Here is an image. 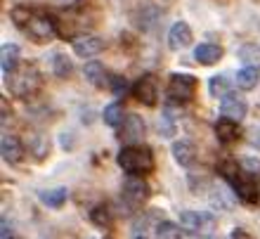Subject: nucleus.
<instances>
[{
	"label": "nucleus",
	"instance_id": "5701e85b",
	"mask_svg": "<svg viewBox=\"0 0 260 239\" xmlns=\"http://www.w3.org/2000/svg\"><path fill=\"white\" fill-rule=\"evenodd\" d=\"M232 93V85H230V78L225 76H213L208 81V95L211 97H230Z\"/></svg>",
	"mask_w": 260,
	"mask_h": 239
},
{
	"label": "nucleus",
	"instance_id": "ddd939ff",
	"mask_svg": "<svg viewBox=\"0 0 260 239\" xmlns=\"http://www.w3.org/2000/svg\"><path fill=\"white\" fill-rule=\"evenodd\" d=\"M192 43V28L187 26L185 21H175L171 26V34H168V45L173 50H180V48H187Z\"/></svg>",
	"mask_w": 260,
	"mask_h": 239
},
{
	"label": "nucleus",
	"instance_id": "f3484780",
	"mask_svg": "<svg viewBox=\"0 0 260 239\" xmlns=\"http://www.w3.org/2000/svg\"><path fill=\"white\" fill-rule=\"evenodd\" d=\"M220 114L227 118H232V121H241V118L246 116V104L241 102L239 97H222V104H220Z\"/></svg>",
	"mask_w": 260,
	"mask_h": 239
},
{
	"label": "nucleus",
	"instance_id": "393cba45",
	"mask_svg": "<svg viewBox=\"0 0 260 239\" xmlns=\"http://www.w3.org/2000/svg\"><path fill=\"white\" fill-rule=\"evenodd\" d=\"M156 239H182V225H175V223L164 220L156 227Z\"/></svg>",
	"mask_w": 260,
	"mask_h": 239
},
{
	"label": "nucleus",
	"instance_id": "4468645a",
	"mask_svg": "<svg viewBox=\"0 0 260 239\" xmlns=\"http://www.w3.org/2000/svg\"><path fill=\"white\" fill-rule=\"evenodd\" d=\"M0 152H3V159H5L7 164H21V159H24V144L17 140V137L7 135L3 137V142H0Z\"/></svg>",
	"mask_w": 260,
	"mask_h": 239
},
{
	"label": "nucleus",
	"instance_id": "423d86ee",
	"mask_svg": "<svg viewBox=\"0 0 260 239\" xmlns=\"http://www.w3.org/2000/svg\"><path fill=\"white\" fill-rule=\"evenodd\" d=\"M194 88H197V78L187 74H173L168 81V95L175 102L185 104L194 97Z\"/></svg>",
	"mask_w": 260,
	"mask_h": 239
},
{
	"label": "nucleus",
	"instance_id": "39448f33",
	"mask_svg": "<svg viewBox=\"0 0 260 239\" xmlns=\"http://www.w3.org/2000/svg\"><path fill=\"white\" fill-rule=\"evenodd\" d=\"M147 135V126H144L142 116H137V114H130V116L123 118V123L118 126V140L130 147V144H140Z\"/></svg>",
	"mask_w": 260,
	"mask_h": 239
},
{
	"label": "nucleus",
	"instance_id": "7ed1b4c3",
	"mask_svg": "<svg viewBox=\"0 0 260 239\" xmlns=\"http://www.w3.org/2000/svg\"><path fill=\"white\" fill-rule=\"evenodd\" d=\"M21 31H24L34 43H38V45H45V43L55 41V36L59 34L55 26V21L50 19L45 12H34L31 19H28V24L21 28Z\"/></svg>",
	"mask_w": 260,
	"mask_h": 239
},
{
	"label": "nucleus",
	"instance_id": "1a4fd4ad",
	"mask_svg": "<svg viewBox=\"0 0 260 239\" xmlns=\"http://www.w3.org/2000/svg\"><path fill=\"white\" fill-rule=\"evenodd\" d=\"M83 76H85V81H88L90 85H95V88H107V83H111L107 67L97 59L88 62V64L83 67Z\"/></svg>",
	"mask_w": 260,
	"mask_h": 239
},
{
	"label": "nucleus",
	"instance_id": "aec40b11",
	"mask_svg": "<svg viewBox=\"0 0 260 239\" xmlns=\"http://www.w3.org/2000/svg\"><path fill=\"white\" fill-rule=\"evenodd\" d=\"M67 197H69L67 187H55V190L41 192V201L48 206V208H62V206L67 204Z\"/></svg>",
	"mask_w": 260,
	"mask_h": 239
},
{
	"label": "nucleus",
	"instance_id": "a211bd4d",
	"mask_svg": "<svg viewBox=\"0 0 260 239\" xmlns=\"http://www.w3.org/2000/svg\"><path fill=\"white\" fill-rule=\"evenodd\" d=\"M173 157L178 161L182 168H192L194 166V147L185 140H178V142H173Z\"/></svg>",
	"mask_w": 260,
	"mask_h": 239
},
{
	"label": "nucleus",
	"instance_id": "b1692460",
	"mask_svg": "<svg viewBox=\"0 0 260 239\" xmlns=\"http://www.w3.org/2000/svg\"><path fill=\"white\" fill-rule=\"evenodd\" d=\"M123 107L118 102H111L107 109H104V123L107 126H111V128H118L121 123H123Z\"/></svg>",
	"mask_w": 260,
	"mask_h": 239
},
{
	"label": "nucleus",
	"instance_id": "bb28decb",
	"mask_svg": "<svg viewBox=\"0 0 260 239\" xmlns=\"http://www.w3.org/2000/svg\"><path fill=\"white\" fill-rule=\"evenodd\" d=\"M31 10L28 7H14L12 12H10V17H12V21H14V26L17 28H24L28 24V19H31Z\"/></svg>",
	"mask_w": 260,
	"mask_h": 239
},
{
	"label": "nucleus",
	"instance_id": "2eb2a0df",
	"mask_svg": "<svg viewBox=\"0 0 260 239\" xmlns=\"http://www.w3.org/2000/svg\"><path fill=\"white\" fill-rule=\"evenodd\" d=\"M21 64V55L19 48L14 43H5L3 50H0V67H3V76H10L14 69Z\"/></svg>",
	"mask_w": 260,
	"mask_h": 239
},
{
	"label": "nucleus",
	"instance_id": "2f4dec72",
	"mask_svg": "<svg viewBox=\"0 0 260 239\" xmlns=\"http://www.w3.org/2000/svg\"><path fill=\"white\" fill-rule=\"evenodd\" d=\"M10 239H14V237H10Z\"/></svg>",
	"mask_w": 260,
	"mask_h": 239
},
{
	"label": "nucleus",
	"instance_id": "a878e982",
	"mask_svg": "<svg viewBox=\"0 0 260 239\" xmlns=\"http://www.w3.org/2000/svg\"><path fill=\"white\" fill-rule=\"evenodd\" d=\"M239 59L244 62V64H255V67H258L260 64V48L258 45H241Z\"/></svg>",
	"mask_w": 260,
	"mask_h": 239
},
{
	"label": "nucleus",
	"instance_id": "f257e3e1",
	"mask_svg": "<svg viewBox=\"0 0 260 239\" xmlns=\"http://www.w3.org/2000/svg\"><path fill=\"white\" fill-rule=\"evenodd\" d=\"M5 83H7V90H10L14 97L26 100V97L36 95V93L41 90L43 78H41V71L36 69L34 62H24V64H19L10 76H5Z\"/></svg>",
	"mask_w": 260,
	"mask_h": 239
},
{
	"label": "nucleus",
	"instance_id": "c85d7f7f",
	"mask_svg": "<svg viewBox=\"0 0 260 239\" xmlns=\"http://www.w3.org/2000/svg\"><path fill=\"white\" fill-rule=\"evenodd\" d=\"M241 171L246 173V175H260V159H255V157L241 159Z\"/></svg>",
	"mask_w": 260,
	"mask_h": 239
},
{
	"label": "nucleus",
	"instance_id": "f03ea898",
	"mask_svg": "<svg viewBox=\"0 0 260 239\" xmlns=\"http://www.w3.org/2000/svg\"><path fill=\"white\" fill-rule=\"evenodd\" d=\"M118 166L125 173L142 175V173H149L154 168V154L144 144H130V147H123L118 152Z\"/></svg>",
	"mask_w": 260,
	"mask_h": 239
},
{
	"label": "nucleus",
	"instance_id": "6ab92c4d",
	"mask_svg": "<svg viewBox=\"0 0 260 239\" xmlns=\"http://www.w3.org/2000/svg\"><path fill=\"white\" fill-rule=\"evenodd\" d=\"M258 78H260V69L255 64H246L241 71H237V85L241 90H253L258 85Z\"/></svg>",
	"mask_w": 260,
	"mask_h": 239
},
{
	"label": "nucleus",
	"instance_id": "6e6552de",
	"mask_svg": "<svg viewBox=\"0 0 260 239\" xmlns=\"http://www.w3.org/2000/svg\"><path fill=\"white\" fill-rule=\"evenodd\" d=\"M133 93H135L137 102H142L144 107H154L156 104V78L151 74H144L133 85Z\"/></svg>",
	"mask_w": 260,
	"mask_h": 239
},
{
	"label": "nucleus",
	"instance_id": "7c9ffc66",
	"mask_svg": "<svg viewBox=\"0 0 260 239\" xmlns=\"http://www.w3.org/2000/svg\"><path fill=\"white\" fill-rule=\"evenodd\" d=\"M232 239H251V237H248V232H244V230H234Z\"/></svg>",
	"mask_w": 260,
	"mask_h": 239
},
{
	"label": "nucleus",
	"instance_id": "9b49d317",
	"mask_svg": "<svg viewBox=\"0 0 260 239\" xmlns=\"http://www.w3.org/2000/svg\"><path fill=\"white\" fill-rule=\"evenodd\" d=\"M104 50V41L100 36H81L74 41V52L78 57H95Z\"/></svg>",
	"mask_w": 260,
	"mask_h": 239
},
{
	"label": "nucleus",
	"instance_id": "f8f14e48",
	"mask_svg": "<svg viewBox=\"0 0 260 239\" xmlns=\"http://www.w3.org/2000/svg\"><path fill=\"white\" fill-rule=\"evenodd\" d=\"M194 59L199 64H204V67H213V64H218L222 59V48L215 45V43H201L194 50Z\"/></svg>",
	"mask_w": 260,
	"mask_h": 239
},
{
	"label": "nucleus",
	"instance_id": "dca6fc26",
	"mask_svg": "<svg viewBox=\"0 0 260 239\" xmlns=\"http://www.w3.org/2000/svg\"><path fill=\"white\" fill-rule=\"evenodd\" d=\"M215 137H218L222 144H230L239 137V121H232V118L222 116L215 123Z\"/></svg>",
	"mask_w": 260,
	"mask_h": 239
},
{
	"label": "nucleus",
	"instance_id": "9d476101",
	"mask_svg": "<svg viewBox=\"0 0 260 239\" xmlns=\"http://www.w3.org/2000/svg\"><path fill=\"white\" fill-rule=\"evenodd\" d=\"M232 190L237 192V197H239L244 204H248V206L258 204V187H255V183L251 180V175H239V178L232 183Z\"/></svg>",
	"mask_w": 260,
	"mask_h": 239
},
{
	"label": "nucleus",
	"instance_id": "cd10ccee",
	"mask_svg": "<svg viewBox=\"0 0 260 239\" xmlns=\"http://www.w3.org/2000/svg\"><path fill=\"white\" fill-rule=\"evenodd\" d=\"M31 152H34V157H36V159H45V157H48V152H50L48 137H45V135L34 137V147H31Z\"/></svg>",
	"mask_w": 260,
	"mask_h": 239
},
{
	"label": "nucleus",
	"instance_id": "0eeeda50",
	"mask_svg": "<svg viewBox=\"0 0 260 239\" xmlns=\"http://www.w3.org/2000/svg\"><path fill=\"white\" fill-rule=\"evenodd\" d=\"M123 199L130 206L144 204L149 199V185L144 183L137 173H128L123 180Z\"/></svg>",
	"mask_w": 260,
	"mask_h": 239
},
{
	"label": "nucleus",
	"instance_id": "412c9836",
	"mask_svg": "<svg viewBox=\"0 0 260 239\" xmlns=\"http://www.w3.org/2000/svg\"><path fill=\"white\" fill-rule=\"evenodd\" d=\"M90 220H92V225L97 227H109L111 220H114V211H111L109 204H97L92 211H90Z\"/></svg>",
	"mask_w": 260,
	"mask_h": 239
},
{
	"label": "nucleus",
	"instance_id": "20e7f679",
	"mask_svg": "<svg viewBox=\"0 0 260 239\" xmlns=\"http://www.w3.org/2000/svg\"><path fill=\"white\" fill-rule=\"evenodd\" d=\"M180 225L185 227L189 234H211L213 227H215V218L211 213H204V211H185L180 216Z\"/></svg>",
	"mask_w": 260,
	"mask_h": 239
},
{
	"label": "nucleus",
	"instance_id": "4be33fe9",
	"mask_svg": "<svg viewBox=\"0 0 260 239\" xmlns=\"http://www.w3.org/2000/svg\"><path fill=\"white\" fill-rule=\"evenodd\" d=\"M52 71H55L57 78H71V74H74V62L69 59L67 55H62V52H57V55L52 57Z\"/></svg>",
	"mask_w": 260,
	"mask_h": 239
},
{
	"label": "nucleus",
	"instance_id": "c756f323",
	"mask_svg": "<svg viewBox=\"0 0 260 239\" xmlns=\"http://www.w3.org/2000/svg\"><path fill=\"white\" fill-rule=\"evenodd\" d=\"M125 90H128V81H125L123 76H111V93L114 95H125Z\"/></svg>",
	"mask_w": 260,
	"mask_h": 239
}]
</instances>
